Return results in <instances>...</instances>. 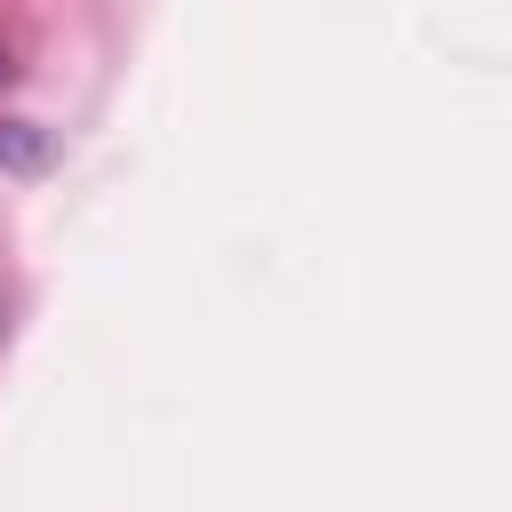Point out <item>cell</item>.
Here are the masks:
<instances>
[{"label":"cell","instance_id":"obj_1","mask_svg":"<svg viewBox=\"0 0 512 512\" xmlns=\"http://www.w3.org/2000/svg\"><path fill=\"white\" fill-rule=\"evenodd\" d=\"M56 160V144H48V128H32V120H0V168H48Z\"/></svg>","mask_w":512,"mask_h":512},{"label":"cell","instance_id":"obj_2","mask_svg":"<svg viewBox=\"0 0 512 512\" xmlns=\"http://www.w3.org/2000/svg\"><path fill=\"white\" fill-rule=\"evenodd\" d=\"M0 80H8V56H0Z\"/></svg>","mask_w":512,"mask_h":512}]
</instances>
